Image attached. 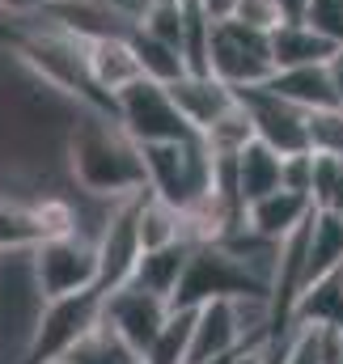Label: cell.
Listing matches in <instances>:
<instances>
[{"label":"cell","mask_w":343,"mask_h":364,"mask_svg":"<svg viewBox=\"0 0 343 364\" xmlns=\"http://www.w3.org/2000/svg\"><path fill=\"white\" fill-rule=\"evenodd\" d=\"M339 267H343V216L318 208L310 216V242H305V288L335 275Z\"/></svg>","instance_id":"obj_16"},{"label":"cell","mask_w":343,"mask_h":364,"mask_svg":"<svg viewBox=\"0 0 343 364\" xmlns=\"http://www.w3.org/2000/svg\"><path fill=\"white\" fill-rule=\"evenodd\" d=\"M208 68L233 90L267 85L275 77V55H271V30L246 26L238 17L212 26V47H208Z\"/></svg>","instance_id":"obj_6"},{"label":"cell","mask_w":343,"mask_h":364,"mask_svg":"<svg viewBox=\"0 0 343 364\" xmlns=\"http://www.w3.org/2000/svg\"><path fill=\"white\" fill-rule=\"evenodd\" d=\"M4 259H9V255H0V263H4Z\"/></svg>","instance_id":"obj_37"},{"label":"cell","mask_w":343,"mask_h":364,"mask_svg":"<svg viewBox=\"0 0 343 364\" xmlns=\"http://www.w3.org/2000/svg\"><path fill=\"white\" fill-rule=\"evenodd\" d=\"M170 93H174V102L182 106V114L191 119V127H195L199 136H204L229 106H238V90L225 85V81L212 77V73H186V77L170 81Z\"/></svg>","instance_id":"obj_11"},{"label":"cell","mask_w":343,"mask_h":364,"mask_svg":"<svg viewBox=\"0 0 343 364\" xmlns=\"http://www.w3.org/2000/svg\"><path fill=\"white\" fill-rule=\"evenodd\" d=\"M102 314H106V292L102 288H85V292H73V296L43 301L38 322L30 331V343L21 352V364L64 360L89 331L102 322Z\"/></svg>","instance_id":"obj_3"},{"label":"cell","mask_w":343,"mask_h":364,"mask_svg":"<svg viewBox=\"0 0 343 364\" xmlns=\"http://www.w3.org/2000/svg\"><path fill=\"white\" fill-rule=\"evenodd\" d=\"M339 275H343V267H339Z\"/></svg>","instance_id":"obj_38"},{"label":"cell","mask_w":343,"mask_h":364,"mask_svg":"<svg viewBox=\"0 0 343 364\" xmlns=\"http://www.w3.org/2000/svg\"><path fill=\"white\" fill-rule=\"evenodd\" d=\"M280 186H284V153H275L263 140H250L238 153V191H242V203L250 208L255 199L280 191Z\"/></svg>","instance_id":"obj_17"},{"label":"cell","mask_w":343,"mask_h":364,"mask_svg":"<svg viewBox=\"0 0 343 364\" xmlns=\"http://www.w3.org/2000/svg\"><path fill=\"white\" fill-rule=\"evenodd\" d=\"M250 119H255V132L263 144H271L275 153H305L310 149V110H301L297 102L271 93L267 85H250V90H238Z\"/></svg>","instance_id":"obj_9"},{"label":"cell","mask_w":343,"mask_h":364,"mask_svg":"<svg viewBox=\"0 0 343 364\" xmlns=\"http://www.w3.org/2000/svg\"><path fill=\"white\" fill-rule=\"evenodd\" d=\"M335 64H339V68H343V47H339V55H335Z\"/></svg>","instance_id":"obj_34"},{"label":"cell","mask_w":343,"mask_h":364,"mask_svg":"<svg viewBox=\"0 0 343 364\" xmlns=\"http://www.w3.org/2000/svg\"><path fill=\"white\" fill-rule=\"evenodd\" d=\"M191 250H195L191 242H174V246L144 250L127 284H140V288H149V292L174 301V292H178V284H182V272H186V263H191Z\"/></svg>","instance_id":"obj_18"},{"label":"cell","mask_w":343,"mask_h":364,"mask_svg":"<svg viewBox=\"0 0 343 364\" xmlns=\"http://www.w3.org/2000/svg\"><path fill=\"white\" fill-rule=\"evenodd\" d=\"M30 272H34V284H38L43 301L97 288V279H102L97 237H89L81 229L60 233V237H43V242L30 250Z\"/></svg>","instance_id":"obj_5"},{"label":"cell","mask_w":343,"mask_h":364,"mask_svg":"<svg viewBox=\"0 0 343 364\" xmlns=\"http://www.w3.org/2000/svg\"><path fill=\"white\" fill-rule=\"evenodd\" d=\"M314 212H318V208H314V199H310L305 191L280 186V191L263 195V199H255V203L246 208V225H250L255 233H263V237H271V242H284V237H292L301 225H310Z\"/></svg>","instance_id":"obj_12"},{"label":"cell","mask_w":343,"mask_h":364,"mask_svg":"<svg viewBox=\"0 0 343 364\" xmlns=\"http://www.w3.org/2000/svg\"><path fill=\"white\" fill-rule=\"evenodd\" d=\"M267 90L297 102L301 110H327L339 106V85H335V64H305V68H280Z\"/></svg>","instance_id":"obj_14"},{"label":"cell","mask_w":343,"mask_h":364,"mask_svg":"<svg viewBox=\"0 0 343 364\" xmlns=\"http://www.w3.org/2000/svg\"><path fill=\"white\" fill-rule=\"evenodd\" d=\"M115 119L123 123V132L136 144H166V140H186L199 136L191 127V119L182 114V106L174 102L166 81L140 77L123 93H115Z\"/></svg>","instance_id":"obj_7"},{"label":"cell","mask_w":343,"mask_h":364,"mask_svg":"<svg viewBox=\"0 0 343 364\" xmlns=\"http://www.w3.org/2000/svg\"><path fill=\"white\" fill-rule=\"evenodd\" d=\"M89 73L97 81V90L115 102V93H123L132 81L144 77V64H140L132 38H93L89 43Z\"/></svg>","instance_id":"obj_15"},{"label":"cell","mask_w":343,"mask_h":364,"mask_svg":"<svg viewBox=\"0 0 343 364\" xmlns=\"http://www.w3.org/2000/svg\"><path fill=\"white\" fill-rule=\"evenodd\" d=\"M314 166H318V157H314L310 149H305V153H288V157H284V186L310 195V191H314ZM310 199H314V195H310Z\"/></svg>","instance_id":"obj_27"},{"label":"cell","mask_w":343,"mask_h":364,"mask_svg":"<svg viewBox=\"0 0 343 364\" xmlns=\"http://www.w3.org/2000/svg\"><path fill=\"white\" fill-rule=\"evenodd\" d=\"M64 157H68V178L77 182L81 195L127 199V195L149 191L144 153L115 114L81 106L73 127L64 132Z\"/></svg>","instance_id":"obj_1"},{"label":"cell","mask_w":343,"mask_h":364,"mask_svg":"<svg viewBox=\"0 0 343 364\" xmlns=\"http://www.w3.org/2000/svg\"><path fill=\"white\" fill-rule=\"evenodd\" d=\"M38 242H43V229L34 220V195L0 191V255H26Z\"/></svg>","instance_id":"obj_19"},{"label":"cell","mask_w":343,"mask_h":364,"mask_svg":"<svg viewBox=\"0 0 343 364\" xmlns=\"http://www.w3.org/2000/svg\"><path fill=\"white\" fill-rule=\"evenodd\" d=\"M267 356H271V339H258V343H242L238 352H229L212 364H267Z\"/></svg>","instance_id":"obj_29"},{"label":"cell","mask_w":343,"mask_h":364,"mask_svg":"<svg viewBox=\"0 0 343 364\" xmlns=\"http://www.w3.org/2000/svg\"><path fill=\"white\" fill-rule=\"evenodd\" d=\"M0 13H9V0H0Z\"/></svg>","instance_id":"obj_35"},{"label":"cell","mask_w":343,"mask_h":364,"mask_svg":"<svg viewBox=\"0 0 343 364\" xmlns=\"http://www.w3.org/2000/svg\"><path fill=\"white\" fill-rule=\"evenodd\" d=\"M233 296H271V284L225 242H208L191 250V263L170 305H208V301H233Z\"/></svg>","instance_id":"obj_2"},{"label":"cell","mask_w":343,"mask_h":364,"mask_svg":"<svg viewBox=\"0 0 343 364\" xmlns=\"http://www.w3.org/2000/svg\"><path fill=\"white\" fill-rule=\"evenodd\" d=\"M305 21H310L314 30H322L327 38H335V43L343 47V0H314Z\"/></svg>","instance_id":"obj_26"},{"label":"cell","mask_w":343,"mask_h":364,"mask_svg":"<svg viewBox=\"0 0 343 364\" xmlns=\"http://www.w3.org/2000/svg\"><path fill=\"white\" fill-rule=\"evenodd\" d=\"M310 4L314 0H275V9H280L284 21H305L310 17Z\"/></svg>","instance_id":"obj_30"},{"label":"cell","mask_w":343,"mask_h":364,"mask_svg":"<svg viewBox=\"0 0 343 364\" xmlns=\"http://www.w3.org/2000/svg\"><path fill=\"white\" fill-rule=\"evenodd\" d=\"M310 195H314V208L343 216V157H318V166H314V191Z\"/></svg>","instance_id":"obj_25"},{"label":"cell","mask_w":343,"mask_h":364,"mask_svg":"<svg viewBox=\"0 0 343 364\" xmlns=\"http://www.w3.org/2000/svg\"><path fill=\"white\" fill-rule=\"evenodd\" d=\"M51 0H9V17H26V13H43Z\"/></svg>","instance_id":"obj_31"},{"label":"cell","mask_w":343,"mask_h":364,"mask_svg":"<svg viewBox=\"0 0 343 364\" xmlns=\"http://www.w3.org/2000/svg\"><path fill=\"white\" fill-rule=\"evenodd\" d=\"M174 305L166 296H157V292H149V288H140V284H119L115 292H106V322L144 356L153 343H157V335H162V326L170 322Z\"/></svg>","instance_id":"obj_8"},{"label":"cell","mask_w":343,"mask_h":364,"mask_svg":"<svg viewBox=\"0 0 343 364\" xmlns=\"http://www.w3.org/2000/svg\"><path fill=\"white\" fill-rule=\"evenodd\" d=\"M271 55H275V73L305 68V64H335L339 43L327 38L322 30H314L310 21H280L271 30Z\"/></svg>","instance_id":"obj_13"},{"label":"cell","mask_w":343,"mask_h":364,"mask_svg":"<svg viewBox=\"0 0 343 364\" xmlns=\"http://www.w3.org/2000/svg\"><path fill=\"white\" fill-rule=\"evenodd\" d=\"M310 153L343 157V106L310 110Z\"/></svg>","instance_id":"obj_24"},{"label":"cell","mask_w":343,"mask_h":364,"mask_svg":"<svg viewBox=\"0 0 343 364\" xmlns=\"http://www.w3.org/2000/svg\"><path fill=\"white\" fill-rule=\"evenodd\" d=\"M297 322H310V326H339L343 331V275H327L318 284H310L297 301H292V314H288V326Z\"/></svg>","instance_id":"obj_20"},{"label":"cell","mask_w":343,"mask_h":364,"mask_svg":"<svg viewBox=\"0 0 343 364\" xmlns=\"http://www.w3.org/2000/svg\"><path fill=\"white\" fill-rule=\"evenodd\" d=\"M144 153V170H149V191L170 199L174 208H191L199 195L212 191V149L204 144V136H186V140H166V144H140Z\"/></svg>","instance_id":"obj_4"},{"label":"cell","mask_w":343,"mask_h":364,"mask_svg":"<svg viewBox=\"0 0 343 364\" xmlns=\"http://www.w3.org/2000/svg\"><path fill=\"white\" fill-rule=\"evenodd\" d=\"M335 85H339V106H343V68L335 64Z\"/></svg>","instance_id":"obj_33"},{"label":"cell","mask_w":343,"mask_h":364,"mask_svg":"<svg viewBox=\"0 0 343 364\" xmlns=\"http://www.w3.org/2000/svg\"><path fill=\"white\" fill-rule=\"evenodd\" d=\"M64 360L68 364H144V356H140V352H136V348H132V343H127L106 318H102V322L89 331Z\"/></svg>","instance_id":"obj_21"},{"label":"cell","mask_w":343,"mask_h":364,"mask_svg":"<svg viewBox=\"0 0 343 364\" xmlns=\"http://www.w3.org/2000/svg\"><path fill=\"white\" fill-rule=\"evenodd\" d=\"M195 305H174L170 322L162 326L157 343L144 352V364H186L191 356V335H195Z\"/></svg>","instance_id":"obj_22"},{"label":"cell","mask_w":343,"mask_h":364,"mask_svg":"<svg viewBox=\"0 0 343 364\" xmlns=\"http://www.w3.org/2000/svg\"><path fill=\"white\" fill-rule=\"evenodd\" d=\"M233 17L246 21V26H258V30H275V26L284 21L280 9H275V0H238Z\"/></svg>","instance_id":"obj_28"},{"label":"cell","mask_w":343,"mask_h":364,"mask_svg":"<svg viewBox=\"0 0 343 364\" xmlns=\"http://www.w3.org/2000/svg\"><path fill=\"white\" fill-rule=\"evenodd\" d=\"M51 364H68V360H51Z\"/></svg>","instance_id":"obj_36"},{"label":"cell","mask_w":343,"mask_h":364,"mask_svg":"<svg viewBox=\"0 0 343 364\" xmlns=\"http://www.w3.org/2000/svg\"><path fill=\"white\" fill-rule=\"evenodd\" d=\"M110 4H115V9H123V13H127V17H136V21L153 9V0H110Z\"/></svg>","instance_id":"obj_32"},{"label":"cell","mask_w":343,"mask_h":364,"mask_svg":"<svg viewBox=\"0 0 343 364\" xmlns=\"http://www.w3.org/2000/svg\"><path fill=\"white\" fill-rule=\"evenodd\" d=\"M246 343L242 335V318L233 301H208L195 314V335H191V356L186 364H212L229 352H238Z\"/></svg>","instance_id":"obj_10"},{"label":"cell","mask_w":343,"mask_h":364,"mask_svg":"<svg viewBox=\"0 0 343 364\" xmlns=\"http://www.w3.org/2000/svg\"><path fill=\"white\" fill-rule=\"evenodd\" d=\"M132 43H136L140 64H144V77L170 85V81H178V77L191 73V68H186V55H182L178 47H170V43H162V38H153V34H144V30H136Z\"/></svg>","instance_id":"obj_23"}]
</instances>
